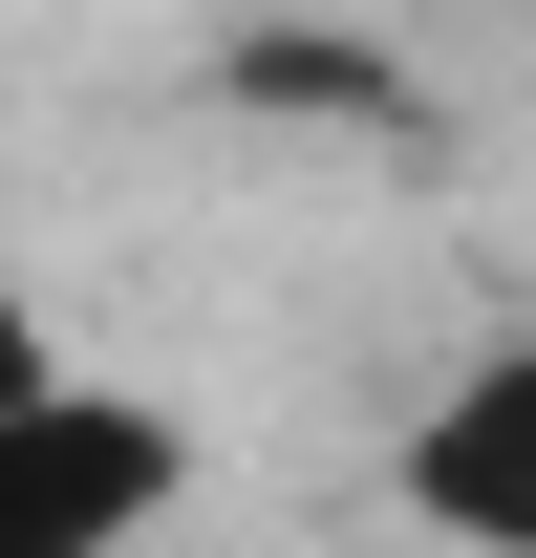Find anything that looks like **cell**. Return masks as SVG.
<instances>
[{
    "instance_id": "obj_3",
    "label": "cell",
    "mask_w": 536,
    "mask_h": 558,
    "mask_svg": "<svg viewBox=\"0 0 536 558\" xmlns=\"http://www.w3.org/2000/svg\"><path fill=\"white\" fill-rule=\"evenodd\" d=\"M0 387H65V323H44V279L0 258Z\"/></svg>"
},
{
    "instance_id": "obj_2",
    "label": "cell",
    "mask_w": 536,
    "mask_h": 558,
    "mask_svg": "<svg viewBox=\"0 0 536 558\" xmlns=\"http://www.w3.org/2000/svg\"><path fill=\"white\" fill-rule=\"evenodd\" d=\"M387 515H407L429 558H536V323L407 387V429H387Z\"/></svg>"
},
{
    "instance_id": "obj_1",
    "label": "cell",
    "mask_w": 536,
    "mask_h": 558,
    "mask_svg": "<svg viewBox=\"0 0 536 558\" xmlns=\"http://www.w3.org/2000/svg\"><path fill=\"white\" fill-rule=\"evenodd\" d=\"M172 494H194V429L150 387H108V365L0 387V558H150Z\"/></svg>"
}]
</instances>
